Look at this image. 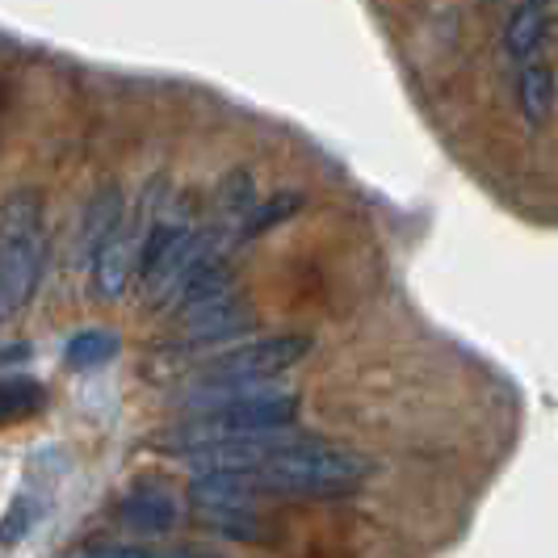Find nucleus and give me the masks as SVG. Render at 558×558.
Here are the masks:
<instances>
[{
	"instance_id": "obj_16",
	"label": "nucleus",
	"mask_w": 558,
	"mask_h": 558,
	"mask_svg": "<svg viewBox=\"0 0 558 558\" xmlns=\"http://www.w3.org/2000/svg\"><path fill=\"white\" fill-rule=\"evenodd\" d=\"M81 558H219L210 550H156V546H93Z\"/></svg>"
},
{
	"instance_id": "obj_4",
	"label": "nucleus",
	"mask_w": 558,
	"mask_h": 558,
	"mask_svg": "<svg viewBox=\"0 0 558 558\" xmlns=\"http://www.w3.org/2000/svg\"><path fill=\"white\" fill-rule=\"evenodd\" d=\"M156 206H160V185L147 181L140 206L118 219L110 240L93 256V290H97L101 303H118L126 294V286L140 278L143 244H147V235L156 227Z\"/></svg>"
},
{
	"instance_id": "obj_7",
	"label": "nucleus",
	"mask_w": 558,
	"mask_h": 558,
	"mask_svg": "<svg viewBox=\"0 0 558 558\" xmlns=\"http://www.w3.org/2000/svg\"><path fill=\"white\" fill-rule=\"evenodd\" d=\"M113 517H118V525L131 533H147V537H165L181 525V504L172 492L165 487H135V492H126L118 508H113Z\"/></svg>"
},
{
	"instance_id": "obj_6",
	"label": "nucleus",
	"mask_w": 558,
	"mask_h": 558,
	"mask_svg": "<svg viewBox=\"0 0 558 558\" xmlns=\"http://www.w3.org/2000/svg\"><path fill=\"white\" fill-rule=\"evenodd\" d=\"M248 324H252V315L235 290H227L219 299H206V303H197V307L181 311V336H185V344H219V340L240 336Z\"/></svg>"
},
{
	"instance_id": "obj_9",
	"label": "nucleus",
	"mask_w": 558,
	"mask_h": 558,
	"mask_svg": "<svg viewBox=\"0 0 558 558\" xmlns=\"http://www.w3.org/2000/svg\"><path fill=\"white\" fill-rule=\"evenodd\" d=\"M126 215V197L118 185H101L97 194L88 197V206H84L81 215V227H76V256L88 260V256H97V248L110 240V231L118 227V219Z\"/></svg>"
},
{
	"instance_id": "obj_13",
	"label": "nucleus",
	"mask_w": 558,
	"mask_h": 558,
	"mask_svg": "<svg viewBox=\"0 0 558 558\" xmlns=\"http://www.w3.org/2000/svg\"><path fill=\"white\" fill-rule=\"evenodd\" d=\"M542 34H546V9L521 4V9L508 17V26H504V47H508V56L525 68L533 51L542 47Z\"/></svg>"
},
{
	"instance_id": "obj_10",
	"label": "nucleus",
	"mask_w": 558,
	"mask_h": 558,
	"mask_svg": "<svg viewBox=\"0 0 558 558\" xmlns=\"http://www.w3.org/2000/svg\"><path fill=\"white\" fill-rule=\"evenodd\" d=\"M517 106L530 126H546V118L555 110V72L546 63H525L517 76Z\"/></svg>"
},
{
	"instance_id": "obj_17",
	"label": "nucleus",
	"mask_w": 558,
	"mask_h": 558,
	"mask_svg": "<svg viewBox=\"0 0 558 558\" xmlns=\"http://www.w3.org/2000/svg\"><path fill=\"white\" fill-rule=\"evenodd\" d=\"M521 4H533V9H546L550 0H521Z\"/></svg>"
},
{
	"instance_id": "obj_5",
	"label": "nucleus",
	"mask_w": 558,
	"mask_h": 558,
	"mask_svg": "<svg viewBox=\"0 0 558 558\" xmlns=\"http://www.w3.org/2000/svg\"><path fill=\"white\" fill-rule=\"evenodd\" d=\"M311 336L290 332V336H260L248 344H227L215 357L194 369V383L210 387V383H274L290 365H299L311 353Z\"/></svg>"
},
{
	"instance_id": "obj_2",
	"label": "nucleus",
	"mask_w": 558,
	"mask_h": 558,
	"mask_svg": "<svg viewBox=\"0 0 558 558\" xmlns=\"http://www.w3.org/2000/svg\"><path fill=\"white\" fill-rule=\"evenodd\" d=\"M369 475H374V458L319 437H303L290 453L248 471L252 496H286V500H344L365 487Z\"/></svg>"
},
{
	"instance_id": "obj_1",
	"label": "nucleus",
	"mask_w": 558,
	"mask_h": 558,
	"mask_svg": "<svg viewBox=\"0 0 558 558\" xmlns=\"http://www.w3.org/2000/svg\"><path fill=\"white\" fill-rule=\"evenodd\" d=\"M185 428L206 433V437H269V433H290L303 412V395L274 387V383H194L177 399Z\"/></svg>"
},
{
	"instance_id": "obj_11",
	"label": "nucleus",
	"mask_w": 558,
	"mask_h": 558,
	"mask_svg": "<svg viewBox=\"0 0 558 558\" xmlns=\"http://www.w3.org/2000/svg\"><path fill=\"white\" fill-rule=\"evenodd\" d=\"M307 206V197L299 194V190H281V194L265 197V202H256L252 206V215L244 219V227H240V240H256V235H269L274 227L290 223L299 210Z\"/></svg>"
},
{
	"instance_id": "obj_8",
	"label": "nucleus",
	"mask_w": 558,
	"mask_h": 558,
	"mask_svg": "<svg viewBox=\"0 0 558 558\" xmlns=\"http://www.w3.org/2000/svg\"><path fill=\"white\" fill-rule=\"evenodd\" d=\"M194 517L202 530L219 533L227 542H244V546H278L281 542L278 521L260 517V512H248L244 504H235V508H197Z\"/></svg>"
},
{
	"instance_id": "obj_14",
	"label": "nucleus",
	"mask_w": 558,
	"mask_h": 558,
	"mask_svg": "<svg viewBox=\"0 0 558 558\" xmlns=\"http://www.w3.org/2000/svg\"><path fill=\"white\" fill-rule=\"evenodd\" d=\"M256 202H260V197H256L252 172L248 168H235L231 177H223V185H219V223L231 227V231L240 235V227H244V219L252 215Z\"/></svg>"
},
{
	"instance_id": "obj_15",
	"label": "nucleus",
	"mask_w": 558,
	"mask_h": 558,
	"mask_svg": "<svg viewBox=\"0 0 558 558\" xmlns=\"http://www.w3.org/2000/svg\"><path fill=\"white\" fill-rule=\"evenodd\" d=\"M118 349H122V340L106 328H88V332H76L68 344H63V362L68 369H97V365H106L118 357Z\"/></svg>"
},
{
	"instance_id": "obj_3",
	"label": "nucleus",
	"mask_w": 558,
	"mask_h": 558,
	"mask_svg": "<svg viewBox=\"0 0 558 558\" xmlns=\"http://www.w3.org/2000/svg\"><path fill=\"white\" fill-rule=\"evenodd\" d=\"M47 206L34 185L0 197V319L29 307L47 269Z\"/></svg>"
},
{
	"instance_id": "obj_12",
	"label": "nucleus",
	"mask_w": 558,
	"mask_h": 558,
	"mask_svg": "<svg viewBox=\"0 0 558 558\" xmlns=\"http://www.w3.org/2000/svg\"><path fill=\"white\" fill-rule=\"evenodd\" d=\"M47 408V391L34 378H0V428L22 424Z\"/></svg>"
}]
</instances>
